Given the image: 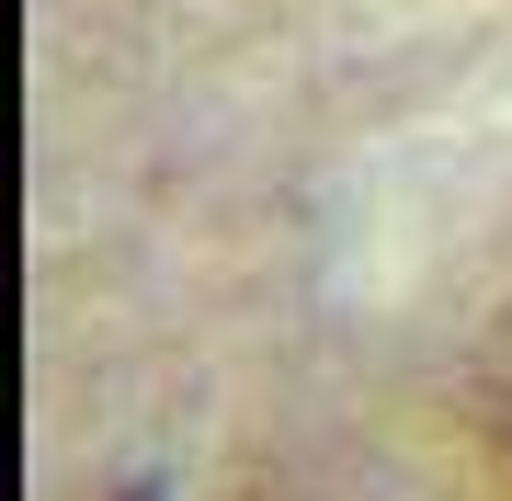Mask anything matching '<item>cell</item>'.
Returning <instances> with one entry per match:
<instances>
[{"instance_id": "obj_1", "label": "cell", "mask_w": 512, "mask_h": 501, "mask_svg": "<svg viewBox=\"0 0 512 501\" xmlns=\"http://www.w3.org/2000/svg\"><path fill=\"white\" fill-rule=\"evenodd\" d=\"M501 410H512V388H501Z\"/></svg>"}]
</instances>
